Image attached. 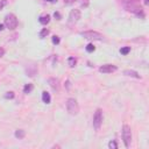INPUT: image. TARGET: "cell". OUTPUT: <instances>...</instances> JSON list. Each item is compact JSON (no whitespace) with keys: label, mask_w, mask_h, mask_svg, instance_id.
<instances>
[{"label":"cell","mask_w":149,"mask_h":149,"mask_svg":"<svg viewBox=\"0 0 149 149\" xmlns=\"http://www.w3.org/2000/svg\"><path fill=\"white\" fill-rule=\"evenodd\" d=\"M66 110L70 114L72 115H76L78 112H79V106H78V102L76 99L74 98H69L68 101H66Z\"/></svg>","instance_id":"1"},{"label":"cell","mask_w":149,"mask_h":149,"mask_svg":"<svg viewBox=\"0 0 149 149\" xmlns=\"http://www.w3.org/2000/svg\"><path fill=\"white\" fill-rule=\"evenodd\" d=\"M122 139H123V142H125L126 148H129L130 142H132V130H130V127H129L128 125H123V127H122Z\"/></svg>","instance_id":"2"},{"label":"cell","mask_w":149,"mask_h":149,"mask_svg":"<svg viewBox=\"0 0 149 149\" xmlns=\"http://www.w3.org/2000/svg\"><path fill=\"white\" fill-rule=\"evenodd\" d=\"M4 25H5L8 29H11V30L15 29L16 26H18V19H16V16L14 15V14H8V15H6Z\"/></svg>","instance_id":"3"},{"label":"cell","mask_w":149,"mask_h":149,"mask_svg":"<svg viewBox=\"0 0 149 149\" xmlns=\"http://www.w3.org/2000/svg\"><path fill=\"white\" fill-rule=\"evenodd\" d=\"M126 8H127L129 12L135 13L138 16L144 18V13H143V11H142V8H141V7H139V6H136L133 1H128V4H126Z\"/></svg>","instance_id":"4"},{"label":"cell","mask_w":149,"mask_h":149,"mask_svg":"<svg viewBox=\"0 0 149 149\" xmlns=\"http://www.w3.org/2000/svg\"><path fill=\"white\" fill-rule=\"evenodd\" d=\"M83 37H85V38H90V40H98V41H100L104 38V36L101 35L100 33L98 32H93V30H87V32H83L80 34Z\"/></svg>","instance_id":"5"},{"label":"cell","mask_w":149,"mask_h":149,"mask_svg":"<svg viewBox=\"0 0 149 149\" xmlns=\"http://www.w3.org/2000/svg\"><path fill=\"white\" fill-rule=\"evenodd\" d=\"M102 122V111L100 108H98L94 113V117H93V126L96 129H99Z\"/></svg>","instance_id":"6"},{"label":"cell","mask_w":149,"mask_h":149,"mask_svg":"<svg viewBox=\"0 0 149 149\" xmlns=\"http://www.w3.org/2000/svg\"><path fill=\"white\" fill-rule=\"evenodd\" d=\"M115 70H117V66L113 65V64H105V65H102V66L99 68V71L102 72V74H112Z\"/></svg>","instance_id":"7"},{"label":"cell","mask_w":149,"mask_h":149,"mask_svg":"<svg viewBox=\"0 0 149 149\" xmlns=\"http://www.w3.org/2000/svg\"><path fill=\"white\" fill-rule=\"evenodd\" d=\"M70 22H77L80 19V11L79 9H72L69 15Z\"/></svg>","instance_id":"8"},{"label":"cell","mask_w":149,"mask_h":149,"mask_svg":"<svg viewBox=\"0 0 149 149\" xmlns=\"http://www.w3.org/2000/svg\"><path fill=\"white\" fill-rule=\"evenodd\" d=\"M49 83H50V85L53 87L54 90H58L59 89V85H58V80L55 79V78H50L49 79Z\"/></svg>","instance_id":"9"},{"label":"cell","mask_w":149,"mask_h":149,"mask_svg":"<svg viewBox=\"0 0 149 149\" xmlns=\"http://www.w3.org/2000/svg\"><path fill=\"white\" fill-rule=\"evenodd\" d=\"M123 74H126V76H129V77H134V78H140V74L138 72H135V71H132V70H126Z\"/></svg>","instance_id":"10"},{"label":"cell","mask_w":149,"mask_h":149,"mask_svg":"<svg viewBox=\"0 0 149 149\" xmlns=\"http://www.w3.org/2000/svg\"><path fill=\"white\" fill-rule=\"evenodd\" d=\"M42 100L43 102H46V104H49L50 100H51V98H50V94H49L48 92H42Z\"/></svg>","instance_id":"11"},{"label":"cell","mask_w":149,"mask_h":149,"mask_svg":"<svg viewBox=\"0 0 149 149\" xmlns=\"http://www.w3.org/2000/svg\"><path fill=\"white\" fill-rule=\"evenodd\" d=\"M38 21H40V23H42V25H47V23L50 21V16L49 15H42L40 19H38Z\"/></svg>","instance_id":"12"},{"label":"cell","mask_w":149,"mask_h":149,"mask_svg":"<svg viewBox=\"0 0 149 149\" xmlns=\"http://www.w3.org/2000/svg\"><path fill=\"white\" fill-rule=\"evenodd\" d=\"M25 135H26V132L23 129H18L15 132V138H18V139H23Z\"/></svg>","instance_id":"13"},{"label":"cell","mask_w":149,"mask_h":149,"mask_svg":"<svg viewBox=\"0 0 149 149\" xmlns=\"http://www.w3.org/2000/svg\"><path fill=\"white\" fill-rule=\"evenodd\" d=\"M33 89H34V85H33V84H26L25 87H23V92L28 94V93H30L33 91Z\"/></svg>","instance_id":"14"},{"label":"cell","mask_w":149,"mask_h":149,"mask_svg":"<svg viewBox=\"0 0 149 149\" xmlns=\"http://www.w3.org/2000/svg\"><path fill=\"white\" fill-rule=\"evenodd\" d=\"M129 51H130V47H122L120 49V54L121 55H128Z\"/></svg>","instance_id":"15"},{"label":"cell","mask_w":149,"mask_h":149,"mask_svg":"<svg viewBox=\"0 0 149 149\" xmlns=\"http://www.w3.org/2000/svg\"><path fill=\"white\" fill-rule=\"evenodd\" d=\"M69 65L71 66V68H74V65H76V63H77V59L74 58V57H69Z\"/></svg>","instance_id":"16"},{"label":"cell","mask_w":149,"mask_h":149,"mask_svg":"<svg viewBox=\"0 0 149 149\" xmlns=\"http://www.w3.org/2000/svg\"><path fill=\"white\" fill-rule=\"evenodd\" d=\"M94 50H96V47H94V46H93V44H87V46H86V51H87V53H92V51H94Z\"/></svg>","instance_id":"17"},{"label":"cell","mask_w":149,"mask_h":149,"mask_svg":"<svg viewBox=\"0 0 149 149\" xmlns=\"http://www.w3.org/2000/svg\"><path fill=\"white\" fill-rule=\"evenodd\" d=\"M108 147H110V148H112V149H117L118 148V144H117V142H115V141H111V142L108 143Z\"/></svg>","instance_id":"18"},{"label":"cell","mask_w":149,"mask_h":149,"mask_svg":"<svg viewBox=\"0 0 149 149\" xmlns=\"http://www.w3.org/2000/svg\"><path fill=\"white\" fill-rule=\"evenodd\" d=\"M48 34H49V30L47 29V28H44V29H43L42 32L40 33V36H41V37H44V36H47Z\"/></svg>","instance_id":"19"},{"label":"cell","mask_w":149,"mask_h":149,"mask_svg":"<svg viewBox=\"0 0 149 149\" xmlns=\"http://www.w3.org/2000/svg\"><path fill=\"white\" fill-rule=\"evenodd\" d=\"M5 98H7V99H12V98H14V93L13 92H7L5 94Z\"/></svg>","instance_id":"20"},{"label":"cell","mask_w":149,"mask_h":149,"mask_svg":"<svg viewBox=\"0 0 149 149\" xmlns=\"http://www.w3.org/2000/svg\"><path fill=\"white\" fill-rule=\"evenodd\" d=\"M53 43L54 44H58L59 43V37L58 36H53Z\"/></svg>","instance_id":"21"},{"label":"cell","mask_w":149,"mask_h":149,"mask_svg":"<svg viewBox=\"0 0 149 149\" xmlns=\"http://www.w3.org/2000/svg\"><path fill=\"white\" fill-rule=\"evenodd\" d=\"M5 5H6V0H2V1H0V11L5 7Z\"/></svg>","instance_id":"22"},{"label":"cell","mask_w":149,"mask_h":149,"mask_svg":"<svg viewBox=\"0 0 149 149\" xmlns=\"http://www.w3.org/2000/svg\"><path fill=\"white\" fill-rule=\"evenodd\" d=\"M54 16H55L57 20H61V14H59L58 12H55V13H54Z\"/></svg>","instance_id":"23"},{"label":"cell","mask_w":149,"mask_h":149,"mask_svg":"<svg viewBox=\"0 0 149 149\" xmlns=\"http://www.w3.org/2000/svg\"><path fill=\"white\" fill-rule=\"evenodd\" d=\"M64 4H66V5H70V4H72V2H74L76 0H63Z\"/></svg>","instance_id":"24"},{"label":"cell","mask_w":149,"mask_h":149,"mask_svg":"<svg viewBox=\"0 0 149 149\" xmlns=\"http://www.w3.org/2000/svg\"><path fill=\"white\" fill-rule=\"evenodd\" d=\"M4 54H5V50H4L2 48H0V57H1V56H2Z\"/></svg>","instance_id":"25"},{"label":"cell","mask_w":149,"mask_h":149,"mask_svg":"<svg viewBox=\"0 0 149 149\" xmlns=\"http://www.w3.org/2000/svg\"><path fill=\"white\" fill-rule=\"evenodd\" d=\"M2 29H4V25H1V23H0V30H2Z\"/></svg>","instance_id":"26"},{"label":"cell","mask_w":149,"mask_h":149,"mask_svg":"<svg viewBox=\"0 0 149 149\" xmlns=\"http://www.w3.org/2000/svg\"><path fill=\"white\" fill-rule=\"evenodd\" d=\"M144 4H146V5H148V0H144Z\"/></svg>","instance_id":"27"},{"label":"cell","mask_w":149,"mask_h":149,"mask_svg":"<svg viewBox=\"0 0 149 149\" xmlns=\"http://www.w3.org/2000/svg\"><path fill=\"white\" fill-rule=\"evenodd\" d=\"M128 1H133V2H135V1H139V0H128Z\"/></svg>","instance_id":"28"},{"label":"cell","mask_w":149,"mask_h":149,"mask_svg":"<svg viewBox=\"0 0 149 149\" xmlns=\"http://www.w3.org/2000/svg\"><path fill=\"white\" fill-rule=\"evenodd\" d=\"M50 1H51V2H55V1H57V0H50Z\"/></svg>","instance_id":"29"},{"label":"cell","mask_w":149,"mask_h":149,"mask_svg":"<svg viewBox=\"0 0 149 149\" xmlns=\"http://www.w3.org/2000/svg\"><path fill=\"white\" fill-rule=\"evenodd\" d=\"M48 1H50V0H48Z\"/></svg>","instance_id":"30"}]
</instances>
